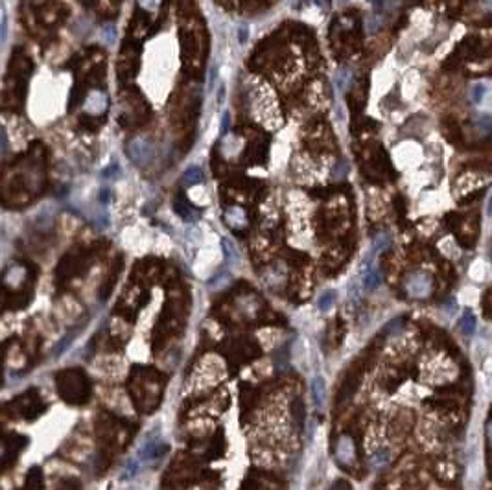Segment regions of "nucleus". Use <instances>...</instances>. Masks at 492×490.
Here are the masks:
<instances>
[{"label": "nucleus", "mask_w": 492, "mask_h": 490, "mask_svg": "<svg viewBox=\"0 0 492 490\" xmlns=\"http://www.w3.org/2000/svg\"><path fill=\"white\" fill-rule=\"evenodd\" d=\"M225 221L232 227V229H243L247 225V216H245V210L241 209V207H229V209L225 210Z\"/></svg>", "instance_id": "7"}, {"label": "nucleus", "mask_w": 492, "mask_h": 490, "mask_svg": "<svg viewBox=\"0 0 492 490\" xmlns=\"http://www.w3.org/2000/svg\"><path fill=\"white\" fill-rule=\"evenodd\" d=\"M173 209H175V212H177L181 218L184 219V221H194L195 218L199 216L198 210L192 207V205L188 203V199L184 198V195H179L177 199H175V205H173Z\"/></svg>", "instance_id": "8"}, {"label": "nucleus", "mask_w": 492, "mask_h": 490, "mask_svg": "<svg viewBox=\"0 0 492 490\" xmlns=\"http://www.w3.org/2000/svg\"><path fill=\"white\" fill-rule=\"evenodd\" d=\"M6 35H8V17L6 13H2V41L6 39Z\"/></svg>", "instance_id": "25"}, {"label": "nucleus", "mask_w": 492, "mask_h": 490, "mask_svg": "<svg viewBox=\"0 0 492 490\" xmlns=\"http://www.w3.org/2000/svg\"><path fill=\"white\" fill-rule=\"evenodd\" d=\"M100 201H104V203L109 201V190H107V188H104V190L100 192Z\"/></svg>", "instance_id": "27"}, {"label": "nucleus", "mask_w": 492, "mask_h": 490, "mask_svg": "<svg viewBox=\"0 0 492 490\" xmlns=\"http://www.w3.org/2000/svg\"><path fill=\"white\" fill-rule=\"evenodd\" d=\"M312 397H314L315 406H323V402H325V381L321 378H315L314 383H312Z\"/></svg>", "instance_id": "13"}, {"label": "nucleus", "mask_w": 492, "mask_h": 490, "mask_svg": "<svg viewBox=\"0 0 492 490\" xmlns=\"http://www.w3.org/2000/svg\"><path fill=\"white\" fill-rule=\"evenodd\" d=\"M369 2H371V4H374L376 8H380V6L383 4V0H369Z\"/></svg>", "instance_id": "28"}, {"label": "nucleus", "mask_w": 492, "mask_h": 490, "mask_svg": "<svg viewBox=\"0 0 492 490\" xmlns=\"http://www.w3.org/2000/svg\"><path fill=\"white\" fill-rule=\"evenodd\" d=\"M85 111L90 116H100L107 111V96L102 90H92L85 100Z\"/></svg>", "instance_id": "6"}, {"label": "nucleus", "mask_w": 492, "mask_h": 490, "mask_svg": "<svg viewBox=\"0 0 492 490\" xmlns=\"http://www.w3.org/2000/svg\"><path fill=\"white\" fill-rule=\"evenodd\" d=\"M485 96V87H483L481 83H477V85H474L470 89V98H472V102H481V98Z\"/></svg>", "instance_id": "17"}, {"label": "nucleus", "mask_w": 492, "mask_h": 490, "mask_svg": "<svg viewBox=\"0 0 492 490\" xmlns=\"http://www.w3.org/2000/svg\"><path fill=\"white\" fill-rule=\"evenodd\" d=\"M334 303V293L332 291H328V293H325L323 297H321V301H319V308H330V304Z\"/></svg>", "instance_id": "20"}, {"label": "nucleus", "mask_w": 492, "mask_h": 490, "mask_svg": "<svg viewBox=\"0 0 492 490\" xmlns=\"http://www.w3.org/2000/svg\"><path fill=\"white\" fill-rule=\"evenodd\" d=\"M347 172H349V166H347L345 161H337V162H335L334 170H332L334 177H343V175H345Z\"/></svg>", "instance_id": "18"}, {"label": "nucleus", "mask_w": 492, "mask_h": 490, "mask_svg": "<svg viewBox=\"0 0 492 490\" xmlns=\"http://www.w3.org/2000/svg\"><path fill=\"white\" fill-rule=\"evenodd\" d=\"M363 284H365V289H369V291L376 289V287L382 284V275H380V271H376V269H371V271L365 275V280H363Z\"/></svg>", "instance_id": "14"}, {"label": "nucleus", "mask_w": 492, "mask_h": 490, "mask_svg": "<svg viewBox=\"0 0 492 490\" xmlns=\"http://www.w3.org/2000/svg\"><path fill=\"white\" fill-rule=\"evenodd\" d=\"M229 124H230V115L225 113V115H223V122H221V133H227V131H229Z\"/></svg>", "instance_id": "24"}, {"label": "nucleus", "mask_w": 492, "mask_h": 490, "mask_svg": "<svg viewBox=\"0 0 492 490\" xmlns=\"http://www.w3.org/2000/svg\"><path fill=\"white\" fill-rule=\"evenodd\" d=\"M127 155L135 164H146L153 159V146L152 142L144 136H136L127 144Z\"/></svg>", "instance_id": "4"}, {"label": "nucleus", "mask_w": 492, "mask_h": 490, "mask_svg": "<svg viewBox=\"0 0 492 490\" xmlns=\"http://www.w3.org/2000/svg\"><path fill=\"white\" fill-rule=\"evenodd\" d=\"M59 490H83L81 488V483L74 477H65V479L59 481Z\"/></svg>", "instance_id": "16"}, {"label": "nucleus", "mask_w": 492, "mask_h": 490, "mask_svg": "<svg viewBox=\"0 0 492 490\" xmlns=\"http://www.w3.org/2000/svg\"><path fill=\"white\" fill-rule=\"evenodd\" d=\"M487 440H488V444L492 446V418L487 422Z\"/></svg>", "instance_id": "26"}, {"label": "nucleus", "mask_w": 492, "mask_h": 490, "mask_svg": "<svg viewBox=\"0 0 492 490\" xmlns=\"http://www.w3.org/2000/svg\"><path fill=\"white\" fill-rule=\"evenodd\" d=\"M474 125L479 131V135H490L492 133V115H477L474 118Z\"/></svg>", "instance_id": "11"}, {"label": "nucleus", "mask_w": 492, "mask_h": 490, "mask_svg": "<svg viewBox=\"0 0 492 490\" xmlns=\"http://www.w3.org/2000/svg\"><path fill=\"white\" fill-rule=\"evenodd\" d=\"M389 461V452L387 450H382V452H378L376 455H374V463L376 464H383Z\"/></svg>", "instance_id": "21"}, {"label": "nucleus", "mask_w": 492, "mask_h": 490, "mask_svg": "<svg viewBox=\"0 0 492 490\" xmlns=\"http://www.w3.org/2000/svg\"><path fill=\"white\" fill-rule=\"evenodd\" d=\"M402 326H404L402 319H395V321H391V323L385 326V330H383V332H385V334H395V332H398Z\"/></svg>", "instance_id": "19"}, {"label": "nucleus", "mask_w": 492, "mask_h": 490, "mask_svg": "<svg viewBox=\"0 0 492 490\" xmlns=\"http://www.w3.org/2000/svg\"><path fill=\"white\" fill-rule=\"evenodd\" d=\"M330 490H352V486L349 485V483H347L345 479H339V481H335Z\"/></svg>", "instance_id": "23"}, {"label": "nucleus", "mask_w": 492, "mask_h": 490, "mask_svg": "<svg viewBox=\"0 0 492 490\" xmlns=\"http://www.w3.org/2000/svg\"><path fill=\"white\" fill-rule=\"evenodd\" d=\"M58 395L68 404H85L90 397V380L79 369H65L56 374Z\"/></svg>", "instance_id": "1"}, {"label": "nucleus", "mask_w": 492, "mask_h": 490, "mask_svg": "<svg viewBox=\"0 0 492 490\" xmlns=\"http://www.w3.org/2000/svg\"><path fill=\"white\" fill-rule=\"evenodd\" d=\"M459 330H461V334H465V335H472L474 332H476V317H474L470 312H466L465 315L461 317Z\"/></svg>", "instance_id": "12"}, {"label": "nucleus", "mask_w": 492, "mask_h": 490, "mask_svg": "<svg viewBox=\"0 0 492 490\" xmlns=\"http://www.w3.org/2000/svg\"><path fill=\"white\" fill-rule=\"evenodd\" d=\"M203 170L199 166H190L186 172L183 173V177H181V183L184 184V186H195V184L203 183Z\"/></svg>", "instance_id": "9"}, {"label": "nucleus", "mask_w": 492, "mask_h": 490, "mask_svg": "<svg viewBox=\"0 0 492 490\" xmlns=\"http://www.w3.org/2000/svg\"><path fill=\"white\" fill-rule=\"evenodd\" d=\"M11 407L19 411L24 418H35L44 411V402L41 400V397L37 395V391H28L24 395H21L19 398L11 402Z\"/></svg>", "instance_id": "3"}, {"label": "nucleus", "mask_w": 492, "mask_h": 490, "mask_svg": "<svg viewBox=\"0 0 492 490\" xmlns=\"http://www.w3.org/2000/svg\"><path fill=\"white\" fill-rule=\"evenodd\" d=\"M404 289L409 297L413 299H426L433 289V280L428 273L422 271H413L411 275L406 276L404 280Z\"/></svg>", "instance_id": "2"}, {"label": "nucleus", "mask_w": 492, "mask_h": 490, "mask_svg": "<svg viewBox=\"0 0 492 490\" xmlns=\"http://www.w3.org/2000/svg\"><path fill=\"white\" fill-rule=\"evenodd\" d=\"M113 173H116V175H118V173H120V168L116 166V164H113V166H109V168H105L104 172H102V175H104V177H107V179H109V177H115V175H113Z\"/></svg>", "instance_id": "22"}, {"label": "nucleus", "mask_w": 492, "mask_h": 490, "mask_svg": "<svg viewBox=\"0 0 492 490\" xmlns=\"http://www.w3.org/2000/svg\"><path fill=\"white\" fill-rule=\"evenodd\" d=\"M24 490H42V474L41 468H32L28 472L26 477V485H24Z\"/></svg>", "instance_id": "10"}, {"label": "nucleus", "mask_w": 492, "mask_h": 490, "mask_svg": "<svg viewBox=\"0 0 492 490\" xmlns=\"http://www.w3.org/2000/svg\"><path fill=\"white\" fill-rule=\"evenodd\" d=\"M487 212L492 216V195H490V201H488V207H487Z\"/></svg>", "instance_id": "29"}, {"label": "nucleus", "mask_w": 492, "mask_h": 490, "mask_svg": "<svg viewBox=\"0 0 492 490\" xmlns=\"http://www.w3.org/2000/svg\"><path fill=\"white\" fill-rule=\"evenodd\" d=\"M26 446V438L19 437V435H13V437H6L4 440V454H2V468H8L15 457L19 455L22 448Z\"/></svg>", "instance_id": "5"}, {"label": "nucleus", "mask_w": 492, "mask_h": 490, "mask_svg": "<svg viewBox=\"0 0 492 490\" xmlns=\"http://www.w3.org/2000/svg\"><path fill=\"white\" fill-rule=\"evenodd\" d=\"M389 245H391V236L387 234V232H380V234L374 238V251H383L387 249Z\"/></svg>", "instance_id": "15"}]
</instances>
